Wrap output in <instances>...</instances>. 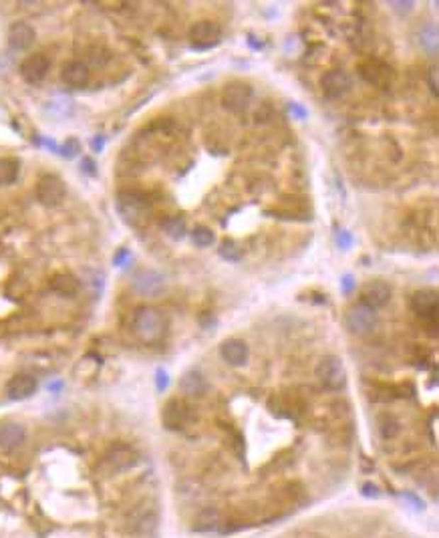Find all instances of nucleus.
I'll return each mask as SVG.
<instances>
[{"instance_id": "1", "label": "nucleus", "mask_w": 439, "mask_h": 538, "mask_svg": "<svg viewBox=\"0 0 439 538\" xmlns=\"http://www.w3.org/2000/svg\"><path fill=\"white\" fill-rule=\"evenodd\" d=\"M131 329L141 343H148V345L157 343L165 333V317L153 307H141L133 314Z\"/></svg>"}, {"instance_id": "2", "label": "nucleus", "mask_w": 439, "mask_h": 538, "mask_svg": "<svg viewBox=\"0 0 439 538\" xmlns=\"http://www.w3.org/2000/svg\"><path fill=\"white\" fill-rule=\"evenodd\" d=\"M316 379L328 391H340L347 388V369L337 355H326L316 365Z\"/></svg>"}, {"instance_id": "3", "label": "nucleus", "mask_w": 439, "mask_h": 538, "mask_svg": "<svg viewBox=\"0 0 439 538\" xmlns=\"http://www.w3.org/2000/svg\"><path fill=\"white\" fill-rule=\"evenodd\" d=\"M345 326L351 335H369L377 326V311L363 302L352 304L345 314Z\"/></svg>"}, {"instance_id": "4", "label": "nucleus", "mask_w": 439, "mask_h": 538, "mask_svg": "<svg viewBox=\"0 0 439 538\" xmlns=\"http://www.w3.org/2000/svg\"><path fill=\"white\" fill-rule=\"evenodd\" d=\"M160 522V514L153 504H138L127 514V530L133 534H151Z\"/></svg>"}, {"instance_id": "5", "label": "nucleus", "mask_w": 439, "mask_h": 538, "mask_svg": "<svg viewBox=\"0 0 439 538\" xmlns=\"http://www.w3.org/2000/svg\"><path fill=\"white\" fill-rule=\"evenodd\" d=\"M37 200L47 206V208H55L59 206L61 202L65 200V194H67V188H65V182L55 174H45L38 177L37 182Z\"/></svg>"}, {"instance_id": "6", "label": "nucleus", "mask_w": 439, "mask_h": 538, "mask_svg": "<svg viewBox=\"0 0 439 538\" xmlns=\"http://www.w3.org/2000/svg\"><path fill=\"white\" fill-rule=\"evenodd\" d=\"M117 210L129 224H139L145 220L148 202L138 192H119L117 194Z\"/></svg>"}, {"instance_id": "7", "label": "nucleus", "mask_w": 439, "mask_h": 538, "mask_svg": "<svg viewBox=\"0 0 439 538\" xmlns=\"http://www.w3.org/2000/svg\"><path fill=\"white\" fill-rule=\"evenodd\" d=\"M189 38H191V45L196 49H210V47L220 43L222 28L213 21H200V23H196L189 28Z\"/></svg>"}, {"instance_id": "8", "label": "nucleus", "mask_w": 439, "mask_h": 538, "mask_svg": "<svg viewBox=\"0 0 439 538\" xmlns=\"http://www.w3.org/2000/svg\"><path fill=\"white\" fill-rule=\"evenodd\" d=\"M50 61L47 55L35 53L28 55L23 65H21V77L25 79L28 85H38L40 81H45V77L49 75Z\"/></svg>"}, {"instance_id": "9", "label": "nucleus", "mask_w": 439, "mask_h": 538, "mask_svg": "<svg viewBox=\"0 0 439 538\" xmlns=\"http://www.w3.org/2000/svg\"><path fill=\"white\" fill-rule=\"evenodd\" d=\"M252 97V87L246 83H230L222 91V105L228 111L240 113L246 109L248 101Z\"/></svg>"}, {"instance_id": "10", "label": "nucleus", "mask_w": 439, "mask_h": 538, "mask_svg": "<svg viewBox=\"0 0 439 538\" xmlns=\"http://www.w3.org/2000/svg\"><path fill=\"white\" fill-rule=\"evenodd\" d=\"M321 87H323V95L326 99H340L351 89V77L347 75L345 71H339V69L328 71L321 79Z\"/></svg>"}, {"instance_id": "11", "label": "nucleus", "mask_w": 439, "mask_h": 538, "mask_svg": "<svg viewBox=\"0 0 439 538\" xmlns=\"http://www.w3.org/2000/svg\"><path fill=\"white\" fill-rule=\"evenodd\" d=\"M411 309L415 314L423 317V319H431L433 323L438 321V309H439V297L435 290L426 288V290H417L411 297Z\"/></svg>"}, {"instance_id": "12", "label": "nucleus", "mask_w": 439, "mask_h": 538, "mask_svg": "<svg viewBox=\"0 0 439 538\" xmlns=\"http://www.w3.org/2000/svg\"><path fill=\"white\" fill-rule=\"evenodd\" d=\"M391 299V288L387 282H383V280H369L367 285L361 287V301L367 307H371V309H381V307H385Z\"/></svg>"}, {"instance_id": "13", "label": "nucleus", "mask_w": 439, "mask_h": 538, "mask_svg": "<svg viewBox=\"0 0 439 538\" xmlns=\"http://www.w3.org/2000/svg\"><path fill=\"white\" fill-rule=\"evenodd\" d=\"M133 288L143 297H157L165 290V278L157 270H139L133 276Z\"/></svg>"}, {"instance_id": "14", "label": "nucleus", "mask_w": 439, "mask_h": 538, "mask_svg": "<svg viewBox=\"0 0 439 538\" xmlns=\"http://www.w3.org/2000/svg\"><path fill=\"white\" fill-rule=\"evenodd\" d=\"M37 388L38 383L35 377L28 375V373H18L6 383V395L14 401L28 400L37 393Z\"/></svg>"}, {"instance_id": "15", "label": "nucleus", "mask_w": 439, "mask_h": 538, "mask_svg": "<svg viewBox=\"0 0 439 538\" xmlns=\"http://www.w3.org/2000/svg\"><path fill=\"white\" fill-rule=\"evenodd\" d=\"M37 38V31L28 23H13L9 28V45L13 50H28Z\"/></svg>"}, {"instance_id": "16", "label": "nucleus", "mask_w": 439, "mask_h": 538, "mask_svg": "<svg viewBox=\"0 0 439 538\" xmlns=\"http://www.w3.org/2000/svg\"><path fill=\"white\" fill-rule=\"evenodd\" d=\"M220 355L228 365L232 367H242L248 361V345L240 339H228L220 347Z\"/></svg>"}, {"instance_id": "17", "label": "nucleus", "mask_w": 439, "mask_h": 538, "mask_svg": "<svg viewBox=\"0 0 439 538\" xmlns=\"http://www.w3.org/2000/svg\"><path fill=\"white\" fill-rule=\"evenodd\" d=\"M415 43L429 57H435L439 50V33L435 23H423L415 33Z\"/></svg>"}, {"instance_id": "18", "label": "nucleus", "mask_w": 439, "mask_h": 538, "mask_svg": "<svg viewBox=\"0 0 439 538\" xmlns=\"http://www.w3.org/2000/svg\"><path fill=\"white\" fill-rule=\"evenodd\" d=\"M135 460H138V456H135V451L131 450V448L117 446V448H113V450L107 454L105 466H107V470L111 474H117V472H123L127 468H131L135 463Z\"/></svg>"}, {"instance_id": "19", "label": "nucleus", "mask_w": 439, "mask_h": 538, "mask_svg": "<svg viewBox=\"0 0 439 538\" xmlns=\"http://www.w3.org/2000/svg\"><path fill=\"white\" fill-rule=\"evenodd\" d=\"M61 79L67 87H85L89 83V67L83 61H69L61 69Z\"/></svg>"}, {"instance_id": "20", "label": "nucleus", "mask_w": 439, "mask_h": 538, "mask_svg": "<svg viewBox=\"0 0 439 538\" xmlns=\"http://www.w3.org/2000/svg\"><path fill=\"white\" fill-rule=\"evenodd\" d=\"M26 438L25 427L16 422H9L0 427V450L2 451H13L16 448L23 446V441Z\"/></svg>"}, {"instance_id": "21", "label": "nucleus", "mask_w": 439, "mask_h": 538, "mask_svg": "<svg viewBox=\"0 0 439 538\" xmlns=\"http://www.w3.org/2000/svg\"><path fill=\"white\" fill-rule=\"evenodd\" d=\"M179 389H182L184 395H188V397H200V395L206 393V389H208V381H206V377L201 375L198 369H189L188 373L182 377Z\"/></svg>"}, {"instance_id": "22", "label": "nucleus", "mask_w": 439, "mask_h": 538, "mask_svg": "<svg viewBox=\"0 0 439 538\" xmlns=\"http://www.w3.org/2000/svg\"><path fill=\"white\" fill-rule=\"evenodd\" d=\"M186 415H188V407L179 400H170L163 407V424L170 429H177L186 424Z\"/></svg>"}, {"instance_id": "23", "label": "nucleus", "mask_w": 439, "mask_h": 538, "mask_svg": "<svg viewBox=\"0 0 439 538\" xmlns=\"http://www.w3.org/2000/svg\"><path fill=\"white\" fill-rule=\"evenodd\" d=\"M81 288V282L75 275L69 273H59L50 278V290L57 292L59 297H75Z\"/></svg>"}, {"instance_id": "24", "label": "nucleus", "mask_w": 439, "mask_h": 538, "mask_svg": "<svg viewBox=\"0 0 439 538\" xmlns=\"http://www.w3.org/2000/svg\"><path fill=\"white\" fill-rule=\"evenodd\" d=\"M163 234L172 240H182L186 236V220L182 216H170L162 222Z\"/></svg>"}, {"instance_id": "25", "label": "nucleus", "mask_w": 439, "mask_h": 538, "mask_svg": "<svg viewBox=\"0 0 439 538\" xmlns=\"http://www.w3.org/2000/svg\"><path fill=\"white\" fill-rule=\"evenodd\" d=\"M18 177V162L11 158H0V186H9Z\"/></svg>"}, {"instance_id": "26", "label": "nucleus", "mask_w": 439, "mask_h": 538, "mask_svg": "<svg viewBox=\"0 0 439 538\" xmlns=\"http://www.w3.org/2000/svg\"><path fill=\"white\" fill-rule=\"evenodd\" d=\"M218 252H220V256H222L224 260H230V263H236V260L242 258V252H240L238 244H236L234 240H230V238L222 240V244H220Z\"/></svg>"}, {"instance_id": "27", "label": "nucleus", "mask_w": 439, "mask_h": 538, "mask_svg": "<svg viewBox=\"0 0 439 538\" xmlns=\"http://www.w3.org/2000/svg\"><path fill=\"white\" fill-rule=\"evenodd\" d=\"M191 240H194V244H196V246H200V248L212 246L213 232L210 230V228H206V226H196V228H194V232H191Z\"/></svg>"}, {"instance_id": "28", "label": "nucleus", "mask_w": 439, "mask_h": 538, "mask_svg": "<svg viewBox=\"0 0 439 538\" xmlns=\"http://www.w3.org/2000/svg\"><path fill=\"white\" fill-rule=\"evenodd\" d=\"M216 520H218V512H213V510H204L200 518H198V522H200L198 528H200V530H213L216 525H218Z\"/></svg>"}, {"instance_id": "29", "label": "nucleus", "mask_w": 439, "mask_h": 538, "mask_svg": "<svg viewBox=\"0 0 439 538\" xmlns=\"http://www.w3.org/2000/svg\"><path fill=\"white\" fill-rule=\"evenodd\" d=\"M427 85H429V91L433 97H439V69L438 65H433L427 73Z\"/></svg>"}, {"instance_id": "30", "label": "nucleus", "mask_w": 439, "mask_h": 538, "mask_svg": "<svg viewBox=\"0 0 439 538\" xmlns=\"http://www.w3.org/2000/svg\"><path fill=\"white\" fill-rule=\"evenodd\" d=\"M155 385H157V391H165V389H167V385H170V375H167L165 369H157V373H155Z\"/></svg>"}, {"instance_id": "31", "label": "nucleus", "mask_w": 439, "mask_h": 538, "mask_svg": "<svg viewBox=\"0 0 439 538\" xmlns=\"http://www.w3.org/2000/svg\"><path fill=\"white\" fill-rule=\"evenodd\" d=\"M77 151H79V143H77L75 139H69L63 146V151H61V153H63L65 158H75Z\"/></svg>"}, {"instance_id": "32", "label": "nucleus", "mask_w": 439, "mask_h": 538, "mask_svg": "<svg viewBox=\"0 0 439 538\" xmlns=\"http://www.w3.org/2000/svg\"><path fill=\"white\" fill-rule=\"evenodd\" d=\"M361 494L367 496V498H379V496H381V492H379V488H377L375 484H369V482L361 486Z\"/></svg>"}, {"instance_id": "33", "label": "nucleus", "mask_w": 439, "mask_h": 538, "mask_svg": "<svg viewBox=\"0 0 439 538\" xmlns=\"http://www.w3.org/2000/svg\"><path fill=\"white\" fill-rule=\"evenodd\" d=\"M351 244H352L351 234H349L347 230H340L339 232V246L340 248H349Z\"/></svg>"}, {"instance_id": "34", "label": "nucleus", "mask_w": 439, "mask_h": 538, "mask_svg": "<svg viewBox=\"0 0 439 538\" xmlns=\"http://www.w3.org/2000/svg\"><path fill=\"white\" fill-rule=\"evenodd\" d=\"M131 258V254H129V251H126V248H121V251L117 252V256H115V264L117 266H126V263Z\"/></svg>"}, {"instance_id": "35", "label": "nucleus", "mask_w": 439, "mask_h": 538, "mask_svg": "<svg viewBox=\"0 0 439 538\" xmlns=\"http://www.w3.org/2000/svg\"><path fill=\"white\" fill-rule=\"evenodd\" d=\"M391 9L393 11H401V13H407L413 9V2H391Z\"/></svg>"}, {"instance_id": "36", "label": "nucleus", "mask_w": 439, "mask_h": 538, "mask_svg": "<svg viewBox=\"0 0 439 538\" xmlns=\"http://www.w3.org/2000/svg\"><path fill=\"white\" fill-rule=\"evenodd\" d=\"M355 288V278L351 275L343 276V292H351Z\"/></svg>"}, {"instance_id": "37", "label": "nucleus", "mask_w": 439, "mask_h": 538, "mask_svg": "<svg viewBox=\"0 0 439 538\" xmlns=\"http://www.w3.org/2000/svg\"><path fill=\"white\" fill-rule=\"evenodd\" d=\"M290 111L294 113V115H299L301 119H306V109H304V107H301L299 103H292V105H290Z\"/></svg>"}, {"instance_id": "38", "label": "nucleus", "mask_w": 439, "mask_h": 538, "mask_svg": "<svg viewBox=\"0 0 439 538\" xmlns=\"http://www.w3.org/2000/svg\"><path fill=\"white\" fill-rule=\"evenodd\" d=\"M83 170L89 172V174H95V172H93V162H91V160H85V162H83Z\"/></svg>"}]
</instances>
